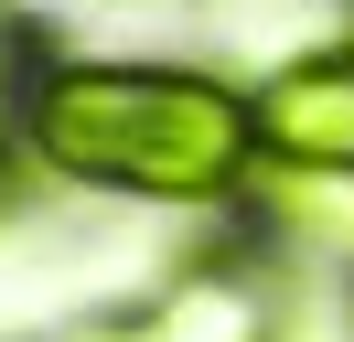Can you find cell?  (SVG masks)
Here are the masks:
<instances>
[{
    "label": "cell",
    "instance_id": "obj_1",
    "mask_svg": "<svg viewBox=\"0 0 354 342\" xmlns=\"http://www.w3.org/2000/svg\"><path fill=\"white\" fill-rule=\"evenodd\" d=\"M22 128L54 171L151 203H215L258 161V97L172 64H54L22 97Z\"/></svg>",
    "mask_w": 354,
    "mask_h": 342
},
{
    "label": "cell",
    "instance_id": "obj_2",
    "mask_svg": "<svg viewBox=\"0 0 354 342\" xmlns=\"http://www.w3.org/2000/svg\"><path fill=\"white\" fill-rule=\"evenodd\" d=\"M258 150L279 171H354V54L279 64L258 86Z\"/></svg>",
    "mask_w": 354,
    "mask_h": 342
},
{
    "label": "cell",
    "instance_id": "obj_3",
    "mask_svg": "<svg viewBox=\"0 0 354 342\" xmlns=\"http://www.w3.org/2000/svg\"><path fill=\"white\" fill-rule=\"evenodd\" d=\"M97 342H268V310L247 278H183V289H161L151 310L108 321Z\"/></svg>",
    "mask_w": 354,
    "mask_h": 342
},
{
    "label": "cell",
    "instance_id": "obj_4",
    "mask_svg": "<svg viewBox=\"0 0 354 342\" xmlns=\"http://www.w3.org/2000/svg\"><path fill=\"white\" fill-rule=\"evenodd\" d=\"M0 107H11V32H0Z\"/></svg>",
    "mask_w": 354,
    "mask_h": 342
}]
</instances>
